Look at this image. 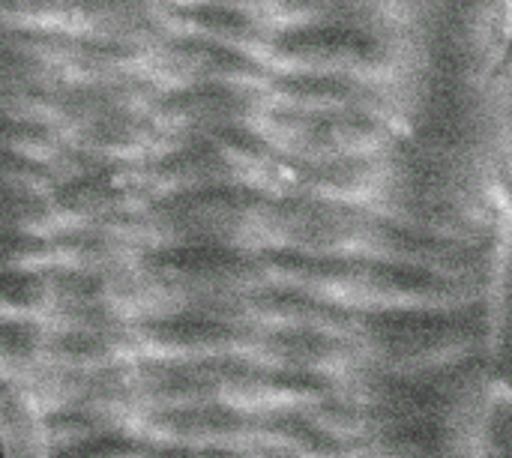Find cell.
Returning <instances> with one entry per match:
<instances>
[{
    "label": "cell",
    "instance_id": "cell-1",
    "mask_svg": "<svg viewBox=\"0 0 512 458\" xmlns=\"http://www.w3.org/2000/svg\"><path fill=\"white\" fill-rule=\"evenodd\" d=\"M51 458H129V438L87 426L69 438H60Z\"/></svg>",
    "mask_w": 512,
    "mask_h": 458
},
{
    "label": "cell",
    "instance_id": "cell-2",
    "mask_svg": "<svg viewBox=\"0 0 512 458\" xmlns=\"http://www.w3.org/2000/svg\"><path fill=\"white\" fill-rule=\"evenodd\" d=\"M510 297H512V204H510Z\"/></svg>",
    "mask_w": 512,
    "mask_h": 458
}]
</instances>
